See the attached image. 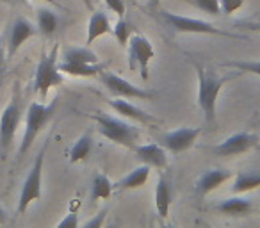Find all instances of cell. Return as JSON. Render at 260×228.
Wrapping results in <instances>:
<instances>
[{
	"label": "cell",
	"mask_w": 260,
	"mask_h": 228,
	"mask_svg": "<svg viewBox=\"0 0 260 228\" xmlns=\"http://www.w3.org/2000/svg\"><path fill=\"white\" fill-rule=\"evenodd\" d=\"M162 25L170 30L171 34H207V36H221V38H230V40H246L242 34H235L230 30H223L214 27L212 23L205 22V20L198 18H189V16L175 15L170 11H157Z\"/></svg>",
	"instance_id": "277c9868"
},
{
	"label": "cell",
	"mask_w": 260,
	"mask_h": 228,
	"mask_svg": "<svg viewBox=\"0 0 260 228\" xmlns=\"http://www.w3.org/2000/svg\"><path fill=\"white\" fill-rule=\"evenodd\" d=\"M89 118L98 125V132L114 145L125 146L130 150L136 145H139L143 132L138 125H132L121 118L111 116L105 112H93V114H89Z\"/></svg>",
	"instance_id": "7a4b0ae2"
},
{
	"label": "cell",
	"mask_w": 260,
	"mask_h": 228,
	"mask_svg": "<svg viewBox=\"0 0 260 228\" xmlns=\"http://www.w3.org/2000/svg\"><path fill=\"white\" fill-rule=\"evenodd\" d=\"M38 29L23 16H18V18L13 22L11 32H9L8 38V57H13L16 52L22 48V45L25 41H29L32 36H36Z\"/></svg>",
	"instance_id": "9a60e30c"
},
{
	"label": "cell",
	"mask_w": 260,
	"mask_h": 228,
	"mask_svg": "<svg viewBox=\"0 0 260 228\" xmlns=\"http://www.w3.org/2000/svg\"><path fill=\"white\" fill-rule=\"evenodd\" d=\"M107 104L111 105L121 118L130 120V121H138V123L145 125V127H159V125L162 123V121H160L159 118L153 116V114L139 109L138 105L130 104L126 98L125 100H118V98L114 96V98H111V100H107Z\"/></svg>",
	"instance_id": "7c38bea8"
},
{
	"label": "cell",
	"mask_w": 260,
	"mask_h": 228,
	"mask_svg": "<svg viewBox=\"0 0 260 228\" xmlns=\"http://www.w3.org/2000/svg\"><path fill=\"white\" fill-rule=\"evenodd\" d=\"M105 216H107V209H104L102 212H98L96 216L93 217V219L86 221V223H84V226H86V228H98V226H102V224H104V221H105Z\"/></svg>",
	"instance_id": "1f68e13d"
},
{
	"label": "cell",
	"mask_w": 260,
	"mask_h": 228,
	"mask_svg": "<svg viewBox=\"0 0 260 228\" xmlns=\"http://www.w3.org/2000/svg\"><path fill=\"white\" fill-rule=\"evenodd\" d=\"M6 221H8V212H6L4 207L0 205V224H4Z\"/></svg>",
	"instance_id": "d590c367"
},
{
	"label": "cell",
	"mask_w": 260,
	"mask_h": 228,
	"mask_svg": "<svg viewBox=\"0 0 260 228\" xmlns=\"http://www.w3.org/2000/svg\"><path fill=\"white\" fill-rule=\"evenodd\" d=\"M148 178H150V166L141 164L139 168H136V170L130 171L128 175H125V177L118 182V187L123 189V191H128V189H139L148 182Z\"/></svg>",
	"instance_id": "603a6c76"
},
{
	"label": "cell",
	"mask_w": 260,
	"mask_h": 228,
	"mask_svg": "<svg viewBox=\"0 0 260 228\" xmlns=\"http://www.w3.org/2000/svg\"><path fill=\"white\" fill-rule=\"evenodd\" d=\"M157 6H159V0H150V2H148V8L150 9H155Z\"/></svg>",
	"instance_id": "f35d334b"
},
{
	"label": "cell",
	"mask_w": 260,
	"mask_h": 228,
	"mask_svg": "<svg viewBox=\"0 0 260 228\" xmlns=\"http://www.w3.org/2000/svg\"><path fill=\"white\" fill-rule=\"evenodd\" d=\"M234 178V173L228 170H221V168H212V170H207L202 177L196 180L194 185V192L196 196L203 198V196L210 194L212 191L219 189L221 185H224L228 180Z\"/></svg>",
	"instance_id": "5bb4252c"
},
{
	"label": "cell",
	"mask_w": 260,
	"mask_h": 228,
	"mask_svg": "<svg viewBox=\"0 0 260 228\" xmlns=\"http://www.w3.org/2000/svg\"><path fill=\"white\" fill-rule=\"evenodd\" d=\"M38 2H45V4H50V6H54V8H59V9H64L61 4H59L57 0H38Z\"/></svg>",
	"instance_id": "8d00e7d4"
},
{
	"label": "cell",
	"mask_w": 260,
	"mask_h": 228,
	"mask_svg": "<svg viewBox=\"0 0 260 228\" xmlns=\"http://www.w3.org/2000/svg\"><path fill=\"white\" fill-rule=\"evenodd\" d=\"M112 32V25L109 22V16L104 11H94L87 23V34H86V43L91 45L98 40V38L105 36V34Z\"/></svg>",
	"instance_id": "e0dca14e"
},
{
	"label": "cell",
	"mask_w": 260,
	"mask_h": 228,
	"mask_svg": "<svg viewBox=\"0 0 260 228\" xmlns=\"http://www.w3.org/2000/svg\"><path fill=\"white\" fill-rule=\"evenodd\" d=\"M100 84L116 98H126V100H153L155 96H159V91L153 89H145V87L134 86L132 82H128L123 77L116 75L111 72H102L98 75Z\"/></svg>",
	"instance_id": "ba28073f"
},
{
	"label": "cell",
	"mask_w": 260,
	"mask_h": 228,
	"mask_svg": "<svg viewBox=\"0 0 260 228\" xmlns=\"http://www.w3.org/2000/svg\"><path fill=\"white\" fill-rule=\"evenodd\" d=\"M48 146H50V139H47L45 145L41 146L40 153L36 155V160H34L32 168H30L29 175H27L25 182H23L22 191H20V198H18V214H25L27 209L30 207V203L41 200L43 166H45V155H47Z\"/></svg>",
	"instance_id": "8992f818"
},
{
	"label": "cell",
	"mask_w": 260,
	"mask_h": 228,
	"mask_svg": "<svg viewBox=\"0 0 260 228\" xmlns=\"http://www.w3.org/2000/svg\"><path fill=\"white\" fill-rule=\"evenodd\" d=\"M128 50V66L130 70H134V72H139V77L143 80H148L150 73V62L152 59L155 57V50H153V45L150 43V40L143 34H132V38L128 40L126 43Z\"/></svg>",
	"instance_id": "9c48e42d"
},
{
	"label": "cell",
	"mask_w": 260,
	"mask_h": 228,
	"mask_svg": "<svg viewBox=\"0 0 260 228\" xmlns=\"http://www.w3.org/2000/svg\"><path fill=\"white\" fill-rule=\"evenodd\" d=\"M112 192V182L105 173H96L91 182V191L89 200L91 202H98V200H107Z\"/></svg>",
	"instance_id": "d4e9b609"
},
{
	"label": "cell",
	"mask_w": 260,
	"mask_h": 228,
	"mask_svg": "<svg viewBox=\"0 0 260 228\" xmlns=\"http://www.w3.org/2000/svg\"><path fill=\"white\" fill-rule=\"evenodd\" d=\"M256 145H258V136L256 134H251V132H237V134L230 136L223 143H219L217 146H212L209 150L219 157H235L249 152Z\"/></svg>",
	"instance_id": "8fae6325"
},
{
	"label": "cell",
	"mask_w": 260,
	"mask_h": 228,
	"mask_svg": "<svg viewBox=\"0 0 260 228\" xmlns=\"http://www.w3.org/2000/svg\"><path fill=\"white\" fill-rule=\"evenodd\" d=\"M202 134V128L196 127H180L177 131L164 132L159 136V145H162L168 152L171 153H182L185 150H189L191 146H194L196 139Z\"/></svg>",
	"instance_id": "30bf717a"
},
{
	"label": "cell",
	"mask_w": 260,
	"mask_h": 228,
	"mask_svg": "<svg viewBox=\"0 0 260 228\" xmlns=\"http://www.w3.org/2000/svg\"><path fill=\"white\" fill-rule=\"evenodd\" d=\"M111 34L116 38V41H118L119 47L125 48L126 43H128V40L132 38V25L126 22L125 16H119V20L116 22V25L112 27V32Z\"/></svg>",
	"instance_id": "484cf974"
},
{
	"label": "cell",
	"mask_w": 260,
	"mask_h": 228,
	"mask_svg": "<svg viewBox=\"0 0 260 228\" xmlns=\"http://www.w3.org/2000/svg\"><path fill=\"white\" fill-rule=\"evenodd\" d=\"M36 23H38V32H40L45 40H52L54 34L57 32L59 15L50 8H40L36 15Z\"/></svg>",
	"instance_id": "d6986e66"
},
{
	"label": "cell",
	"mask_w": 260,
	"mask_h": 228,
	"mask_svg": "<svg viewBox=\"0 0 260 228\" xmlns=\"http://www.w3.org/2000/svg\"><path fill=\"white\" fill-rule=\"evenodd\" d=\"M221 15H232L244 6V0H219Z\"/></svg>",
	"instance_id": "f1b7e54d"
},
{
	"label": "cell",
	"mask_w": 260,
	"mask_h": 228,
	"mask_svg": "<svg viewBox=\"0 0 260 228\" xmlns=\"http://www.w3.org/2000/svg\"><path fill=\"white\" fill-rule=\"evenodd\" d=\"M6 47H8V43H2V41H0V68H4L6 57H8V52H6Z\"/></svg>",
	"instance_id": "836d02e7"
},
{
	"label": "cell",
	"mask_w": 260,
	"mask_h": 228,
	"mask_svg": "<svg viewBox=\"0 0 260 228\" xmlns=\"http://www.w3.org/2000/svg\"><path fill=\"white\" fill-rule=\"evenodd\" d=\"M84 6H86V9H89V11H93V2L91 0H80Z\"/></svg>",
	"instance_id": "74e56055"
},
{
	"label": "cell",
	"mask_w": 260,
	"mask_h": 228,
	"mask_svg": "<svg viewBox=\"0 0 260 228\" xmlns=\"http://www.w3.org/2000/svg\"><path fill=\"white\" fill-rule=\"evenodd\" d=\"M20 123H22V100H20L18 91L15 89L11 102L6 105V109L0 114V159L2 160L8 157L9 150L13 148Z\"/></svg>",
	"instance_id": "52a82bcc"
},
{
	"label": "cell",
	"mask_w": 260,
	"mask_h": 228,
	"mask_svg": "<svg viewBox=\"0 0 260 228\" xmlns=\"http://www.w3.org/2000/svg\"><path fill=\"white\" fill-rule=\"evenodd\" d=\"M91 152H93V136H91V132H86L73 143V146L68 152V159L72 164L82 162L91 155Z\"/></svg>",
	"instance_id": "7402d4cb"
},
{
	"label": "cell",
	"mask_w": 260,
	"mask_h": 228,
	"mask_svg": "<svg viewBox=\"0 0 260 228\" xmlns=\"http://www.w3.org/2000/svg\"><path fill=\"white\" fill-rule=\"evenodd\" d=\"M171 202H173V191H171V184L166 177H159L155 184V209L162 219L170 216Z\"/></svg>",
	"instance_id": "2e32d148"
},
{
	"label": "cell",
	"mask_w": 260,
	"mask_h": 228,
	"mask_svg": "<svg viewBox=\"0 0 260 228\" xmlns=\"http://www.w3.org/2000/svg\"><path fill=\"white\" fill-rule=\"evenodd\" d=\"M0 2L9 6H27V0H0Z\"/></svg>",
	"instance_id": "e575fe53"
},
{
	"label": "cell",
	"mask_w": 260,
	"mask_h": 228,
	"mask_svg": "<svg viewBox=\"0 0 260 228\" xmlns=\"http://www.w3.org/2000/svg\"><path fill=\"white\" fill-rule=\"evenodd\" d=\"M138 160L150 168L166 170L168 168V150L159 143H148V145H136L132 148Z\"/></svg>",
	"instance_id": "4fadbf2b"
},
{
	"label": "cell",
	"mask_w": 260,
	"mask_h": 228,
	"mask_svg": "<svg viewBox=\"0 0 260 228\" xmlns=\"http://www.w3.org/2000/svg\"><path fill=\"white\" fill-rule=\"evenodd\" d=\"M59 47L55 45L48 54H45L41 57V61L38 62L36 73H34V82H32V89L41 100L48 96V91L52 87L62 84V73L59 70Z\"/></svg>",
	"instance_id": "5b68a950"
},
{
	"label": "cell",
	"mask_w": 260,
	"mask_h": 228,
	"mask_svg": "<svg viewBox=\"0 0 260 228\" xmlns=\"http://www.w3.org/2000/svg\"><path fill=\"white\" fill-rule=\"evenodd\" d=\"M75 226H79V216L75 212L66 214L64 219H61L57 223V228H75Z\"/></svg>",
	"instance_id": "4dcf8cb0"
},
{
	"label": "cell",
	"mask_w": 260,
	"mask_h": 228,
	"mask_svg": "<svg viewBox=\"0 0 260 228\" xmlns=\"http://www.w3.org/2000/svg\"><path fill=\"white\" fill-rule=\"evenodd\" d=\"M62 61L79 62V64H98V62H100V57L91 50L89 45H86V47L64 48V52H62Z\"/></svg>",
	"instance_id": "44dd1931"
},
{
	"label": "cell",
	"mask_w": 260,
	"mask_h": 228,
	"mask_svg": "<svg viewBox=\"0 0 260 228\" xmlns=\"http://www.w3.org/2000/svg\"><path fill=\"white\" fill-rule=\"evenodd\" d=\"M59 70L61 73H66V75L72 77H96L100 75L105 70L104 64H79V62H59Z\"/></svg>",
	"instance_id": "cb8c5ba5"
},
{
	"label": "cell",
	"mask_w": 260,
	"mask_h": 228,
	"mask_svg": "<svg viewBox=\"0 0 260 228\" xmlns=\"http://www.w3.org/2000/svg\"><path fill=\"white\" fill-rule=\"evenodd\" d=\"M260 187V170L258 171H241L235 173L232 178V192L234 194H244V192L255 191Z\"/></svg>",
	"instance_id": "ffe728a7"
},
{
	"label": "cell",
	"mask_w": 260,
	"mask_h": 228,
	"mask_svg": "<svg viewBox=\"0 0 260 228\" xmlns=\"http://www.w3.org/2000/svg\"><path fill=\"white\" fill-rule=\"evenodd\" d=\"M235 27H242V29H248V30H258L260 32V18L248 20V22H235Z\"/></svg>",
	"instance_id": "d6a6232c"
},
{
	"label": "cell",
	"mask_w": 260,
	"mask_h": 228,
	"mask_svg": "<svg viewBox=\"0 0 260 228\" xmlns=\"http://www.w3.org/2000/svg\"><path fill=\"white\" fill-rule=\"evenodd\" d=\"M105 6H107L109 9H111L112 13H114L116 16H125V4H123V0H104Z\"/></svg>",
	"instance_id": "f546056e"
},
{
	"label": "cell",
	"mask_w": 260,
	"mask_h": 228,
	"mask_svg": "<svg viewBox=\"0 0 260 228\" xmlns=\"http://www.w3.org/2000/svg\"><path fill=\"white\" fill-rule=\"evenodd\" d=\"M194 70L196 77H198V107L203 112L205 123L212 125L216 121V104L221 89L224 87V84L239 79L244 73L239 72V70H234V72L221 75L216 70L207 68V66L200 64V62H194Z\"/></svg>",
	"instance_id": "6da1fadb"
},
{
	"label": "cell",
	"mask_w": 260,
	"mask_h": 228,
	"mask_svg": "<svg viewBox=\"0 0 260 228\" xmlns=\"http://www.w3.org/2000/svg\"><path fill=\"white\" fill-rule=\"evenodd\" d=\"M185 4L192 6L198 11L205 13L209 16H219L221 15V6L219 0H182Z\"/></svg>",
	"instance_id": "4316f807"
},
{
	"label": "cell",
	"mask_w": 260,
	"mask_h": 228,
	"mask_svg": "<svg viewBox=\"0 0 260 228\" xmlns=\"http://www.w3.org/2000/svg\"><path fill=\"white\" fill-rule=\"evenodd\" d=\"M2 80H4V68H0V84H2Z\"/></svg>",
	"instance_id": "ab89813d"
},
{
	"label": "cell",
	"mask_w": 260,
	"mask_h": 228,
	"mask_svg": "<svg viewBox=\"0 0 260 228\" xmlns=\"http://www.w3.org/2000/svg\"><path fill=\"white\" fill-rule=\"evenodd\" d=\"M214 209L217 212L224 214V216H232V217H241L249 214L251 210V202L244 196H232V198H226L223 202L216 203Z\"/></svg>",
	"instance_id": "ac0fdd59"
},
{
	"label": "cell",
	"mask_w": 260,
	"mask_h": 228,
	"mask_svg": "<svg viewBox=\"0 0 260 228\" xmlns=\"http://www.w3.org/2000/svg\"><path fill=\"white\" fill-rule=\"evenodd\" d=\"M221 68L239 70L242 73H253L260 77V61H228L221 62Z\"/></svg>",
	"instance_id": "83f0119b"
},
{
	"label": "cell",
	"mask_w": 260,
	"mask_h": 228,
	"mask_svg": "<svg viewBox=\"0 0 260 228\" xmlns=\"http://www.w3.org/2000/svg\"><path fill=\"white\" fill-rule=\"evenodd\" d=\"M59 105V96H55L50 104H41V102H30L25 112V128H23V138L20 143L18 155L23 157L30 150L36 138L48 127L55 116Z\"/></svg>",
	"instance_id": "3957f363"
}]
</instances>
